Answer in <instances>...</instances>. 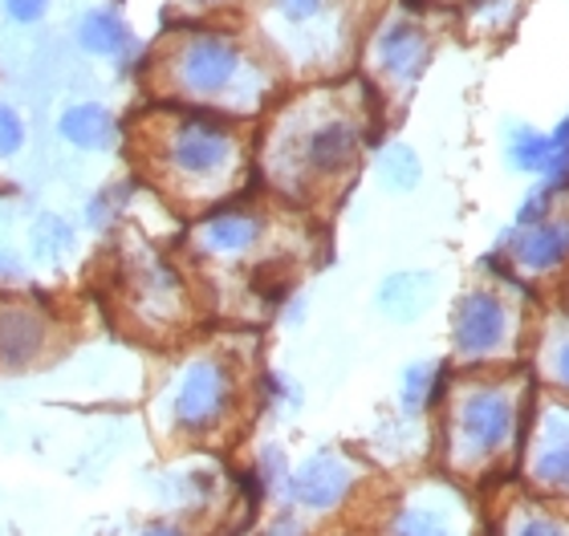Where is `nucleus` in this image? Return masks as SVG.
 Segmentation results:
<instances>
[{
	"label": "nucleus",
	"mask_w": 569,
	"mask_h": 536,
	"mask_svg": "<svg viewBox=\"0 0 569 536\" xmlns=\"http://www.w3.org/2000/svg\"><path fill=\"white\" fill-rule=\"evenodd\" d=\"M370 143V114L346 90H309L269 119L261 168L284 200L309 203L350 183Z\"/></svg>",
	"instance_id": "1"
},
{
	"label": "nucleus",
	"mask_w": 569,
	"mask_h": 536,
	"mask_svg": "<svg viewBox=\"0 0 569 536\" xmlns=\"http://www.w3.org/2000/svg\"><path fill=\"white\" fill-rule=\"evenodd\" d=\"M191 252L203 264H220V269H240V264L257 261V252L273 240V215L261 203L249 200H220L203 208V215L191 224Z\"/></svg>",
	"instance_id": "10"
},
{
	"label": "nucleus",
	"mask_w": 569,
	"mask_h": 536,
	"mask_svg": "<svg viewBox=\"0 0 569 536\" xmlns=\"http://www.w3.org/2000/svg\"><path fill=\"white\" fill-rule=\"evenodd\" d=\"M284 317H289V322H301V317H306V297H293V305L284 310Z\"/></svg>",
	"instance_id": "35"
},
{
	"label": "nucleus",
	"mask_w": 569,
	"mask_h": 536,
	"mask_svg": "<svg viewBox=\"0 0 569 536\" xmlns=\"http://www.w3.org/2000/svg\"><path fill=\"white\" fill-rule=\"evenodd\" d=\"M29 146V122H24L21 107L0 98V163L17 159Z\"/></svg>",
	"instance_id": "27"
},
{
	"label": "nucleus",
	"mask_w": 569,
	"mask_h": 536,
	"mask_svg": "<svg viewBox=\"0 0 569 536\" xmlns=\"http://www.w3.org/2000/svg\"><path fill=\"white\" fill-rule=\"evenodd\" d=\"M249 398L240 357L220 346L191 350L163 386V427L179 443H216L237 427Z\"/></svg>",
	"instance_id": "6"
},
{
	"label": "nucleus",
	"mask_w": 569,
	"mask_h": 536,
	"mask_svg": "<svg viewBox=\"0 0 569 536\" xmlns=\"http://www.w3.org/2000/svg\"><path fill=\"white\" fill-rule=\"evenodd\" d=\"M73 244H78V232L58 212H41L29 227V252L37 264H61L73 252Z\"/></svg>",
	"instance_id": "24"
},
{
	"label": "nucleus",
	"mask_w": 569,
	"mask_h": 536,
	"mask_svg": "<svg viewBox=\"0 0 569 536\" xmlns=\"http://www.w3.org/2000/svg\"><path fill=\"white\" fill-rule=\"evenodd\" d=\"M53 9V0H0V12L9 17L12 24H21V29H33L41 24Z\"/></svg>",
	"instance_id": "28"
},
{
	"label": "nucleus",
	"mask_w": 569,
	"mask_h": 536,
	"mask_svg": "<svg viewBox=\"0 0 569 536\" xmlns=\"http://www.w3.org/2000/svg\"><path fill=\"white\" fill-rule=\"evenodd\" d=\"M142 134L147 168L159 188L188 208L232 200V191L249 175V134L240 131V119L167 102Z\"/></svg>",
	"instance_id": "4"
},
{
	"label": "nucleus",
	"mask_w": 569,
	"mask_h": 536,
	"mask_svg": "<svg viewBox=\"0 0 569 536\" xmlns=\"http://www.w3.org/2000/svg\"><path fill=\"white\" fill-rule=\"evenodd\" d=\"M362 53H367L370 82L387 94H407V90H416L419 78L431 65L436 37L427 33V24L419 17L395 9L370 24Z\"/></svg>",
	"instance_id": "8"
},
{
	"label": "nucleus",
	"mask_w": 569,
	"mask_h": 536,
	"mask_svg": "<svg viewBox=\"0 0 569 536\" xmlns=\"http://www.w3.org/2000/svg\"><path fill=\"white\" fill-rule=\"evenodd\" d=\"M362 484H367V472L355 455L342 447H318L301 464H293L281 496L306 516H338L362 496Z\"/></svg>",
	"instance_id": "12"
},
{
	"label": "nucleus",
	"mask_w": 569,
	"mask_h": 536,
	"mask_svg": "<svg viewBox=\"0 0 569 536\" xmlns=\"http://www.w3.org/2000/svg\"><path fill=\"white\" fill-rule=\"evenodd\" d=\"M139 536H191L188 525H179V520H151V525H142Z\"/></svg>",
	"instance_id": "34"
},
{
	"label": "nucleus",
	"mask_w": 569,
	"mask_h": 536,
	"mask_svg": "<svg viewBox=\"0 0 569 536\" xmlns=\"http://www.w3.org/2000/svg\"><path fill=\"white\" fill-rule=\"evenodd\" d=\"M533 285L500 256V273L451 301L448 346L456 370L525 366L533 342Z\"/></svg>",
	"instance_id": "5"
},
{
	"label": "nucleus",
	"mask_w": 569,
	"mask_h": 536,
	"mask_svg": "<svg viewBox=\"0 0 569 536\" xmlns=\"http://www.w3.org/2000/svg\"><path fill=\"white\" fill-rule=\"evenodd\" d=\"M512 9H517V0H468V17H472V21H485L488 33H497Z\"/></svg>",
	"instance_id": "30"
},
{
	"label": "nucleus",
	"mask_w": 569,
	"mask_h": 536,
	"mask_svg": "<svg viewBox=\"0 0 569 536\" xmlns=\"http://www.w3.org/2000/svg\"><path fill=\"white\" fill-rule=\"evenodd\" d=\"M114 212H119V200H114L110 191H102V195H94V203L86 208V224L98 227V232H107L110 220H114Z\"/></svg>",
	"instance_id": "31"
},
{
	"label": "nucleus",
	"mask_w": 569,
	"mask_h": 536,
	"mask_svg": "<svg viewBox=\"0 0 569 536\" xmlns=\"http://www.w3.org/2000/svg\"><path fill=\"white\" fill-rule=\"evenodd\" d=\"M240 0H183V9L196 12V17H216V12L237 9Z\"/></svg>",
	"instance_id": "33"
},
{
	"label": "nucleus",
	"mask_w": 569,
	"mask_h": 536,
	"mask_svg": "<svg viewBox=\"0 0 569 536\" xmlns=\"http://www.w3.org/2000/svg\"><path fill=\"white\" fill-rule=\"evenodd\" d=\"M21 281H29V264L12 249H0V285H21Z\"/></svg>",
	"instance_id": "32"
},
{
	"label": "nucleus",
	"mask_w": 569,
	"mask_h": 536,
	"mask_svg": "<svg viewBox=\"0 0 569 536\" xmlns=\"http://www.w3.org/2000/svg\"><path fill=\"white\" fill-rule=\"evenodd\" d=\"M561 208V191L546 179H533V188L525 191L521 203H517V212H512V224L517 227H529V224H541L549 215Z\"/></svg>",
	"instance_id": "26"
},
{
	"label": "nucleus",
	"mask_w": 569,
	"mask_h": 536,
	"mask_svg": "<svg viewBox=\"0 0 569 536\" xmlns=\"http://www.w3.org/2000/svg\"><path fill=\"white\" fill-rule=\"evenodd\" d=\"M73 41H78V49H82L86 58H102V61H127L139 49V37L127 24V17L119 9H110V4L86 9L78 17V24H73Z\"/></svg>",
	"instance_id": "19"
},
{
	"label": "nucleus",
	"mask_w": 569,
	"mask_h": 536,
	"mask_svg": "<svg viewBox=\"0 0 569 536\" xmlns=\"http://www.w3.org/2000/svg\"><path fill=\"white\" fill-rule=\"evenodd\" d=\"M257 45L289 73H333L355 53V0H257Z\"/></svg>",
	"instance_id": "7"
},
{
	"label": "nucleus",
	"mask_w": 569,
	"mask_h": 536,
	"mask_svg": "<svg viewBox=\"0 0 569 536\" xmlns=\"http://www.w3.org/2000/svg\"><path fill=\"white\" fill-rule=\"evenodd\" d=\"M517 467L529 492L569 504V398L537 391L533 423Z\"/></svg>",
	"instance_id": "11"
},
{
	"label": "nucleus",
	"mask_w": 569,
	"mask_h": 536,
	"mask_svg": "<svg viewBox=\"0 0 569 536\" xmlns=\"http://www.w3.org/2000/svg\"><path fill=\"white\" fill-rule=\"evenodd\" d=\"M497 252L512 264V273L525 276L529 285H541V281H558L569 273V208L541 220V224L517 227L512 224L505 236H500Z\"/></svg>",
	"instance_id": "13"
},
{
	"label": "nucleus",
	"mask_w": 569,
	"mask_h": 536,
	"mask_svg": "<svg viewBox=\"0 0 569 536\" xmlns=\"http://www.w3.org/2000/svg\"><path fill=\"white\" fill-rule=\"evenodd\" d=\"M443 276L436 269H395L375 289V313L391 325H416L436 310Z\"/></svg>",
	"instance_id": "17"
},
{
	"label": "nucleus",
	"mask_w": 569,
	"mask_h": 536,
	"mask_svg": "<svg viewBox=\"0 0 569 536\" xmlns=\"http://www.w3.org/2000/svg\"><path fill=\"white\" fill-rule=\"evenodd\" d=\"M53 131L66 146L73 151H82V155H107L114 151L122 139V127H119V114L107 107V102H66L58 110V122H53Z\"/></svg>",
	"instance_id": "18"
},
{
	"label": "nucleus",
	"mask_w": 569,
	"mask_h": 536,
	"mask_svg": "<svg viewBox=\"0 0 569 536\" xmlns=\"http://www.w3.org/2000/svg\"><path fill=\"white\" fill-rule=\"evenodd\" d=\"M500 146H505V163L517 175L546 179L549 171V131L533 127L525 119H509L500 127Z\"/></svg>",
	"instance_id": "22"
},
{
	"label": "nucleus",
	"mask_w": 569,
	"mask_h": 536,
	"mask_svg": "<svg viewBox=\"0 0 569 536\" xmlns=\"http://www.w3.org/2000/svg\"><path fill=\"white\" fill-rule=\"evenodd\" d=\"M451 378H456L451 362H431V357L407 362L403 374H399V391H395V411L407 418H427L443 403Z\"/></svg>",
	"instance_id": "21"
},
{
	"label": "nucleus",
	"mask_w": 569,
	"mask_h": 536,
	"mask_svg": "<svg viewBox=\"0 0 569 536\" xmlns=\"http://www.w3.org/2000/svg\"><path fill=\"white\" fill-rule=\"evenodd\" d=\"M53 346V322L41 305L29 301H0V370L21 374L37 366Z\"/></svg>",
	"instance_id": "16"
},
{
	"label": "nucleus",
	"mask_w": 569,
	"mask_h": 536,
	"mask_svg": "<svg viewBox=\"0 0 569 536\" xmlns=\"http://www.w3.org/2000/svg\"><path fill=\"white\" fill-rule=\"evenodd\" d=\"M375 536H476V516L460 479H423L399 492Z\"/></svg>",
	"instance_id": "9"
},
{
	"label": "nucleus",
	"mask_w": 569,
	"mask_h": 536,
	"mask_svg": "<svg viewBox=\"0 0 569 536\" xmlns=\"http://www.w3.org/2000/svg\"><path fill=\"white\" fill-rule=\"evenodd\" d=\"M289 472H293V464H289L281 443H264L252 459V479H257L261 496H281L284 484H289Z\"/></svg>",
	"instance_id": "25"
},
{
	"label": "nucleus",
	"mask_w": 569,
	"mask_h": 536,
	"mask_svg": "<svg viewBox=\"0 0 569 536\" xmlns=\"http://www.w3.org/2000/svg\"><path fill=\"white\" fill-rule=\"evenodd\" d=\"M154 82L159 94L176 107L252 119L277 94V61L237 29L188 24L163 41L154 61Z\"/></svg>",
	"instance_id": "3"
},
{
	"label": "nucleus",
	"mask_w": 569,
	"mask_h": 536,
	"mask_svg": "<svg viewBox=\"0 0 569 536\" xmlns=\"http://www.w3.org/2000/svg\"><path fill=\"white\" fill-rule=\"evenodd\" d=\"M375 179L387 195H411L423 188V155L407 139H391L375 151Z\"/></svg>",
	"instance_id": "23"
},
{
	"label": "nucleus",
	"mask_w": 569,
	"mask_h": 536,
	"mask_svg": "<svg viewBox=\"0 0 569 536\" xmlns=\"http://www.w3.org/2000/svg\"><path fill=\"white\" fill-rule=\"evenodd\" d=\"M525 366L541 394L569 398V297L553 301L533 317V342H529Z\"/></svg>",
	"instance_id": "15"
},
{
	"label": "nucleus",
	"mask_w": 569,
	"mask_h": 536,
	"mask_svg": "<svg viewBox=\"0 0 569 536\" xmlns=\"http://www.w3.org/2000/svg\"><path fill=\"white\" fill-rule=\"evenodd\" d=\"M497 536H569V504L537 496V492H517L500 508Z\"/></svg>",
	"instance_id": "20"
},
{
	"label": "nucleus",
	"mask_w": 569,
	"mask_h": 536,
	"mask_svg": "<svg viewBox=\"0 0 569 536\" xmlns=\"http://www.w3.org/2000/svg\"><path fill=\"white\" fill-rule=\"evenodd\" d=\"M127 305L147 330H171L179 325L183 310H188V289L163 256H147L134 264V273L127 276Z\"/></svg>",
	"instance_id": "14"
},
{
	"label": "nucleus",
	"mask_w": 569,
	"mask_h": 536,
	"mask_svg": "<svg viewBox=\"0 0 569 536\" xmlns=\"http://www.w3.org/2000/svg\"><path fill=\"white\" fill-rule=\"evenodd\" d=\"M261 536H313V533H309V516L297 513L293 504H284L281 513L269 516V525L261 528Z\"/></svg>",
	"instance_id": "29"
},
{
	"label": "nucleus",
	"mask_w": 569,
	"mask_h": 536,
	"mask_svg": "<svg viewBox=\"0 0 569 536\" xmlns=\"http://www.w3.org/2000/svg\"><path fill=\"white\" fill-rule=\"evenodd\" d=\"M537 382L529 366L460 370L436 406V455L460 484L521 464Z\"/></svg>",
	"instance_id": "2"
}]
</instances>
